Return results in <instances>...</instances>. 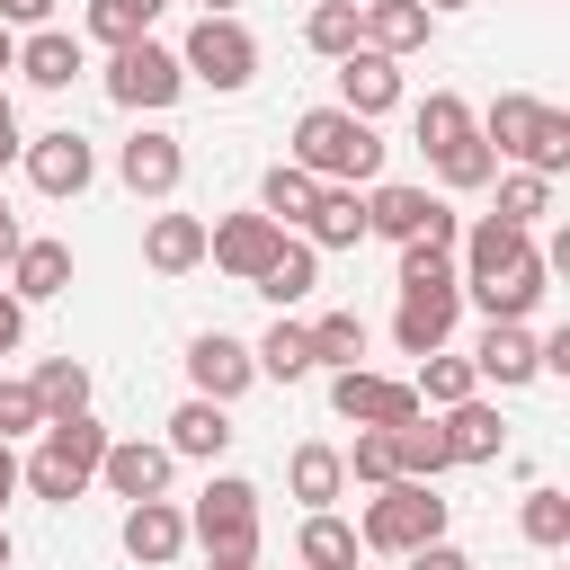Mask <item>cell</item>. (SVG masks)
<instances>
[{
	"instance_id": "cell-17",
	"label": "cell",
	"mask_w": 570,
	"mask_h": 570,
	"mask_svg": "<svg viewBox=\"0 0 570 570\" xmlns=\"http://www.w3.org/2000/svg\"><path fill=\"white\" fill-rule=\"evenodd\" d=\"M338 107H347L356 125L392 116V107H401V62H392V53H374V45H356V53L338 62Z\"/></svg>"
},
{
	"instance_id": "cell-41",
	"label": "cell",
	"mask_w": 570,
	"mask_h": 570,
	"mask_svg": "<svg viewBox=\"0 0 570 570\" xmlns=\"http://www.w3.org/2000/svg\"><path fill=\"white\" fill-rule=\"evenodd\" d=\"M543 214H552V178H534V169H508V178H499V223L534 232Z\"/></svg>"
},
{
	"instance_id": "cell-29",
	"label": "cell",
	"mask_w": 570,
	"mask_h": 570,
	"mask_svg": "<svg viewBox=\"0 0 570 570\" xmlns=\"http://www.w3.org/2000/svg\"><path fill=\"white\" fill-rule=\"evenodd\" d=\"M303 240H312V249H356V240H365V196H356V187H321L312 214H303Z\"/></svg>"
},
{
	"instance_id": "cell-14",
	"label": "cell",
	"mask_w": 570,
	"mask_h": 570,
	"mask_svg": "<svg viewBox=\"0 0 570 570\" xmlns=\"http://www.w3.org/2000/svg\"><path fill=\"white\" fill-rule=\"evenodd\" d=\"M276 240H285V232H276L267 214H223V223H205V258H214L232 285H258V267L276 258Z\"/></svg>"
},
{
	"instance_id": "cell-9",
	"label": "cell",
	"mask_w": 570,
	"mask_h": 570,
	"mask_svg": "<svg viewBox=\"0 0 570 570\" xmlns=\"http://www.w3.org/2000/svg\"><path fill=\"white\" fill-rule=\"evenodd\" d=\"M365 232H383V240H428V249H454V240H463L454 205L428 196V187H365Z\"/></svg>"
},
{
	"instance_id": "cell-5",
	"label": "cell",
	"mask_w": 570,
	"mask_h": 570,
	"mask_svg": "<svg viewBox=\"0 0 570 570\" xmlns=\"http://www.w3.org/2000/svg\"><path fill=\"white\" fill-rule=\"evenodd\" d=\"M356 543L365 552H419V543H445V499H436V481H383L374 499H365V517H356Z\"/></svg>"
},
{
	"instance_id": "cell-39",
	"label": "cell",
	"mask_w": 570,
	"mask_h": 570,
	"mask_svg": "<svg viewBox=\"0 0 570 570\" xmlns=\"http://www.w3.org/2000/svg\"><path fill=\"white\" fill-rule=\"evenodd\" d=\"M160 9H169V0H89V36H98L107 53H116V45H142Z\"/></svg>"
},
{
	"instance_id": "cell-8",
	"label": "cell",
	"mask_w": 570,
	"mask_h": 570,
	"mask_svg": "<svg viewBox=\"0 0 570 570\" xmlns=\"http://www.w3.org/2000/svg\"><path fill=\"white\" fill-rule=\"evenodd\" d=\"M178 89H187V71H178V53L169 45H116L107 53V98L116 107H134V116H160V107H178Z\"/></svg>"
},
{
	"instance_id": "cell-38",
	"label": "cell",
	"mask_w": 570,
	"mask_h": 570,
	"mask_svg": "<svg viewBox=\"0 0 570 570\" xmlns=\"http://www.w3.org/2000/svg\"><path fill=\"white\" fill-rule=\"evenodd\" d=\"M392 472L401 481H436V472H454V454H445V436L428 419H410V428H392Z\"/></svg>"
},
{
	"instance_id": "cell-15",
	"label": "cell",
	"mask_w": 570,
	"mask_h": 570,
	"mask_svg": "<svg viewBox=\"0 0 570 570\" xmlns=\"http://www.w3.org/2000/svg\"><path fill=\"white\" fill-rule=\"evenodd\" d=\"M454 249H463V267H454L463 285H499L508 267L543 258V249H534V232H517V223H499V214H481V223H472V232H463Z\"/></svg>"
},
{
	"instance_id": "cell-54",
	"label": "cell",
	"mask_w": 570,
	"mask_h": 570,
	"mask_svg": "<svg viewBox=\"0 0 570 570\" xmlns=\"http://www.w3.org/2000/svg\"><path fill=\"white\" fill-rule=\"evenodd\" d=\"M205 570H258V561H205Z\"/></svg>"
},
{
	"instance_id": "cell-37",
	"label": "cell",
	"mask_w": 570,
	"mask_h": 570,
	"mask_svg": "<svg viewBox=\"0 0 570 570\" xmlns=\"http://www.w3.org/2000/svg\"><path fill=\"white\" fill-rule=\"evenodd\" d=\"M249 356H258V374H276V383H303V374H312V330L276 312V330H267Z\"/></svg>"
},
{
	"instance_id": "cell-1",
	"label": "cell",
	"mask_w": 570,
	"mask_h": 570,
	"mask_svg": "<svg viewBox=\"0 0 570 570\" xmlns=\"http://www.w3.org/2000/svg\"><path fill=\"white\" fill-rule=\"evenodd\" d=\"M285 160H294L303 178H321V187H374V178H383V142H374V125H356L347 107H303Z\"/></svg>"
},
{
	"instance_id": "cell-55",
	"label": "cell",
	"mask_w": 570,
	"mask_h": 570,
	"mask_svg": "<svg viewBox=\"0 0 570 570\" xmlns=\"http://www.w3.org/2000/svg\"><path fill=\"white\" fill-rule=\"evenodd\" d=\"M0 570H9V525H0Z\"/></svg>"
},
{
	"instance_id": "cell-21",
	"label": "cell",
	"mask_w": 570,
	"mask_h": 570,
	"mask_svg": "<svg viewBox=\"0 0 570 570\" xmlns=\"http://www.w3.org/2000/svg\"><path fill=\"white\" fill-rule=\"evenodd\" d=\"M89 71V53H80V36H62V27H36L27 45H18V80L27 89H71Z\"/></svg>"
},
{
	"instance_id": "cell-42",
	"label": "cell",
	"mask_w": 570,
	"mask_h": 570,
	"mask_svg": "<svg viewBox=\"0 0 570 570\" xmlns=\"http://www.w3.org/2000/svg\"><path fill=\"white\" fill-rule=\"evenodd\" d=\"M338 463H347V481H365V490L401 481V472H392V428H356V445H338Z\"/></svg>"
},
{
	"instance_id": "cell-33",
	"label": "cell",
	"mask_w": 570,
	"mask_h": 570,
	"mask_svg": "<svg viewBox=\"0 0 570 570\" xmlns=\"http://www.w3.org/2000/svg\"><path fill=\"white\" fill-rule=\"evenodd\" d=\"M27 392L45 401V419H71V410H89V365H80V356H45V365L27 374Z\"/></svg>"
},
{
	"instance_id": "cell-56",
	"label": "cell",
	"mask_w": 570,
	"mask_h": 570,
	"mask_svg": "<svg viewBox=\"0 0 570 570\" xmlns=\"http://www.w3.org/2000/svg\"><path fill=\"white\" fill-rule=\"evenodd\" d=\"M356 9H365V0H356Z\"/></svg>"
},
{
	"instance_id": "cell-34",
	"label": "cell",
	"mask_w": 570,
	"mask_h": 570,
	"mask_svg": "<svg viewBox=\"0 0 570 570\" xmlns=\"http://www.w3.org/2000/svg\"><path fill=\"white\" fill-rule=\"evenodd\" d=\"M410 392H419V410H454V401L481 392V374H472V356H445L436 347V356H419V383Z\"/></svg>"
},
{
	"instance_id": "cell-53",
	"label": "cell",
	"mask_w": 570,
	"mask_h": 570,
	"mask_svg": "<svg viewBox=\"0 0 570 570\" xmlns=\"http://www.w3.org/2000/svg\"><path fill=\"white\" fill-rule=\"evenodd\" d=\"M232 9H240V0H205V18H232Z\"/></svg>"
},
{
	"instance_id": "cell-30",
	"label": "cell",
	"mask_w": 570,
	"mask_h": 570,
	"mask_svg": "<svg viewBox=\"0 0 570 570\" xmlns=\"http://www.w3.org/2000/svg\"><path fill=\"white\" fill-rule=\"evenodd\" d=\"M312 285H321V249H312V240H276V258L258 267V294H267L276 312H294Z\"/></svg>"
},
{
	"instance_id": "cell-26",
	"label": "cell",
	"mask_w": 570,
	"mask_h": 570,
	"mask_svg": "<svg viewBox=\"0 0 570 570\" xmlns=\"http://www.w3.org/2000/svg\"><path fill=\"white\" fill-rule=\"evenodd\" d=\"M285 490L303 499V517H312V508H338V490H347L338 445H321V436H312V445H294V454H285Z\"/></svg>"
},
{
	"instance_id": "cell-6",
	"label": "cell",
	"mask_w": 570,
	"mask_h": 570,
	"mask_svg": "<svg viewBox=\"0 0 570 570\" xmlns=\"http://www.w3.org/2000/svg\"><path fill=\"white\" fill-rule=\"evenodd\" d=\"M187 543H205V561H258V490L240 472H214L187 508Z\"/></svg>"
},
{
	"instance_id": "cell-24",
	"label": "cell",
	"mask_w": 570,
	"mask_h": 570,
	"mask_svg": "<svg viewBox=\"0 0 570 570\" xmlns=\"http://www.w3.org/2000/svg\"><path fill=\"white\" fill-rule=\"evenodd\" d=\"M436 436H445V454L454 463H490V454H508V428H499V410L472 392V401H454L445 419H436Z\"/></svg>"
},
{
	"instance_id": "cell-52",
	"label": "cell",
	"mask_w": 570,
	"mask_h": 570,
	"mask_svg": "<svg viewBox=\"0 0 570 570\" xmlns=\"http://www.w3.org/2000/svg\"><path fill=\"white\" fill-rule=\"evenodd\" d=\"M419 9H428V18H445V9H472V0H419Z\"/></svg>"
},
{
	"instance_id": "cell-51",
	"label": "cell",
	"mask_w": 570,
	"mask_h": 570,
	"mask_svg": "<svg viewBox=\"0 0 570 570\" xmlns=\"http://www.w3.org/2000/svg\"><path fill=\"white\" fill-rule=\"evenodd\" d=\"M0 71H18V36L9 27H0Z\"/></svg>"
},
{
	"instance_id": "cell-50",
	"label": "cell",
	"mask_w": 570,
	"mask_h": 570,
	"mask_svg": "<svg viewBox=\"0 0 570 570\" xmlns=\"http://www.w3.org/2000/svg\"><path fill=\"white\" fill-rule=\"evenodd\" d=\"M18 499V445H0V508Z\"/></svg>"
},
{
	"instance_id": "cell-2",
	"label": "cell",
	"mask_w": 570,
	"mask_h": 570,
	"mask_svg": "<svg viewBox=\"0 0 570 570\" xmlns=\"http://www.w3.org/2000/svg\"><path fill=\"white\" fill-rule=\"evenodd\" d=\"M472 125H481L490 160H517V169H534V178H561V169H570V116L543 107V98H525V89H499L490 116H472Z\"/></svg>"
},
{
	"instance_id": "cell-31",
	"label": "cell",
	"mask_w": 570,
	"mask_h": 570,
	"mask_svg": "<svg viewBox=\"0 0 570 570\" xmlns=\"http://www.w3.org/2000/svg\"><path fill=\"white\" fill-rule=\"evenodd\" d=\"M463 294H472V303H481L490 321H525V312H534V303L552 294V267H543V258H525V267H508L499 285H463Z\"/></svg>"
},
{
	"instance_id": "cell-40",
	"label": "cell",
	"mask_w": 570,
	"mask_h": 570,
	"mask_svg": "<svg viewBox=\"0 0 570 570\" xmlns=\"http://www.w3.org/2000/svg\"><path fill=\"white\" fill-rule=\"evenodd\" d=\"M517 534H525L534 552H561V543H570V499H561V490H525Z\"/></svg>"
},
{
	"instance_id": "cell-49",
	"label": "cell",
	"mask_w": 570,
	"mask_h": 570,
	"mask_svg": "<svg viewBox=\"0 0 570 570\" xmlns=\"http://www.w3.org/2000/svg\"><path fill=\"white\" fill-rule=\"evenodd\" d=\"M18 240H27V232H18V214H9V196H0V267L18 258Z\"/></svg>"
},
{
	"instance_id": "cell-3",
	"label": "cell",
	"mask_w": 570,
	"mask_h": 570,
	"mask_svg": "<svg viewBox=\"0 0 570 570\" xmlns=\"http://www.w3.org/2000/svg\"><path fill=\"white\" fill-rule=\"evenodd\" d=\"M116 436L89 419V410H71V419H45V436H36V454L18 463V490H36V499H53V508H71L89 481H98V454H107Z\"/></svg>"
},
{
	"instance_id": "cell-32",
	"label": "cell",
	"mask_w": 570,
	"mask_h": 570,
	"mask_svg": "<svg viewBox=\"0 0 570 570\" xmlns=\"http://www.w3.org/2000/svg\"><path fill=\"white\" fill-rule=\"evenodd\" d=\"M303 45H312L321 62H347V53L365 45V27H356V0H312V18H303Z\"/></svg>"
},
{
	"instance_id": "cell-45",
	"label": "cell",
	"mask_w": 570,
	"mask_h": 570,
	"mask_svg": "<svg viewBox=\"0 0 570 570\" xmlns=\"http://www.w3.org/2000/svg\"><path fill=\"white\" fill-rule=\"evenodd\" d=\"M401 561H410V570H472L454 543H419V552H401Z\"/></svg>"
},
{
	"instance_id": "cell-44",
	"label": "cell",
	"mask_w": 570,
	"mask_h": 570,
	"mask_svg": "<svg viewBox=\"0 0 570 570\" xmlns=\"http://www.w3.org/2000/svg\"><path fill=\"white\" fill-rule=\"evenodd\" d=\"M401 285H454V249H428V240H401Z\"/></svg>"
},
{
	"instance_id": "cell-12",
	"label": "cell",
	"mask_w": 570,
	"mask_h": 570,
	"mask_svg": "<svg viewBox=\"0 0 570 570\" xmlns=\"http://www.w3.org/2000/svg\"><path fill=\"white\" fill-rule=\"evenodd\" d=\"M187 383H196V401H223V410H232V401L258 383V356H249L232 330H196V338H187Z\"/></svg>"
},
{
	"instance_id": "cell-11",
	"label": "cell",
	"mask_w": 570,
	"mask_h": 570,
	"mask_svg": "<svg viewBox=\"0 0 570 570\" xmlns=\"http://www.w3.org/2000/svg\"><path fill=\"white\" fill-rule=\"evenodd\" d=\"M454 321H463V276H454V285H401L392 338H401V356H436V347L454 338Z\"/></svg>"
},
{
	"instance_id": "cell-43",
	"label": "cell",
	"mask_w": 570,
	"mask_h": 570,
	"mask_svg": "<svg viewBox=\"0 0 570 570\" xmlns=\"http://www.w3.org/2000/svg\"><path fill=\"white\" fill-rule=\"evenodd\" d=\"M18 436H45V401L27 383H0V445H18Z\"/></svg>"
},
{
	"instance_id": "cell-47",
	"label": "cell",
	"mask_w": 570,
	"mask_h": 570,
	"mask_svg": "<svg viewBox=\"0 0 570 570\" xmlns=\"http://www.w3.org/2000/svg\"><path fill=\"white\" fill-rule=\"evenodd\" d=\"M53 0H0V27H45Z\"/></svg>"
},
{
	"instance_id": "cell-23",
	"label": "cell",
	"mask_w": 570,
	"mask_h": 570,
	"mask_svg": "<svg viewBox=\"0 0 570 570\" xmlns=\"http://www.w3.org/2000/svg\"><path fill=\"white\" fill-rule=\"evenodd\" d=\"M9 294H18V303H53V294H71V240H18V258H9Z\"/></svg>"
},
{
	"instance_id": "cell-35",
	"label": "cell",
	"mask_w": 570,
	"mask_h": 570,
	"mask_svg": "<svg viewBox=\"0 0 570 570\" xmlns=\"http://www.w3.org/2000/svg\"><path fill=\"white\" fill-rule=\"evenodd\" d=\"M312 196H321V178H303L294 160H276V169L258 178V214H267L276 232H285V223H303V214H312Z\"/></svg>"
},
{
	"instance_id": "cell-48",
	"label": "cell",
	"mask_w": 570,
	"mask_h": 570,
	"mask_svg": "<svg viewBox=\"0 0 570 570\" xmlns=\"http://www.w3.org/2000/svg\"><path fill=\"white\" fill-rule=\"evenodd\" d=\"M27 151V134H18V107H9V89H0V169Z\"/></svg>"
},
{
	"instance_id": "cell-22",
	"label": "cell",
	"mask_w": 570,
	"mask_h": 570,
	"mask_svg": "<svg viewBox=\"0 0 570 570\" xmlns=\"http://www.w3.org/2000/svg\"><path fill=\"white\" fill-rule=\"evenodd\" d=\"M142 267H151V276H187V267H205V214H151V232H142Z\"/></svg>"
},
{
	"instance_id": "cell-4",
	"label": "cell",
	"mask_w": 570,
	"mask_h": 570,
	"mask_svg": "<svg viewBox=\"0 0 570 570\" xmlns=\"http://www.w3.org/2000/svg\"><path fill=\"white\" fill-rule=\"evenodd\" d=\"M410 125H419V151L436 160V178H445L454 196H472V187H490V178H499V160H490V142H481L472 107H463L454 89H428Z\"/></svg>"
},
{
	"instance_id": "cell-10",
	"label": "cell",
	"mask_w": 570,
	"mask_h": 570,
	"mask_svg": "<svg viewBox=\"0 0 570 570\" xmlns=\"http://www.w3.org/2000/svg\"><path fill=\"white\" fill-rule=\"evenodd\" d=\"M330 410H338L347 428H410V419H428V410H419V392H410V383H392V374H374V365L330 374Z\"/></svg>"
},
{
	"instance_id": "cell-28",
	"label": "cell",
	"mask_w": 570,
	"mask_h": 570,
	"mask_svg": "<svg viewBox=\"0 0 570 570\" xmlns=\"http://www.w3.org/2000/svg\"><path fill=\"white\" fill-rule=\"evenodd\" d=\"M356 525L338 517V508H312L303 517V534H294V570H356Z\"/></svg>"
},
{
	"instance_id": "cell-7",
	"label": "cell",
	"mask_w": 570,
	"mask_h": 570,
	"mask_svg": "<svg viewBox=\"0 0 570 570\" xmlns=\"http://www.w3.org/2000/svg\"><path fill=\"white\" fill-rule=\"evenodd\" d=\"M178 71H187V80H205L214 98H232V89H249V80H258V36H249L240 18H196V27H187V45H178Z\"/></svg>"
},
{
	"instance_id": "cell-27",
	"label": "cell",
	"mask_w": 570,
	"mask_h": 570,
	"mask_svg": "<svg viewBox=\"0 0 570 570\" xmlns=\"http://www.w3.org/2000/svg\"><path fill=\"white\" fill-rule=\"evenodd\" d=\"M356 27H365V45H374V53H392V62H401V53H419V45H428V27H436V18H428L419 0H365V9H356Z\"/></svg>"
},
{
	"instance_id": "cell-20",
	"label": "cell",
	"mask_w": 570,
	"mask_h": 570,
	"mask_svg": "<svg viewBox=\"0 0 570 570\" xmlns=\"http://www.w3.org/2000/svg\"><path fill=\"white\" fill-rule=\"evenodd\" d=\"M125 552H134L142 570L178 561V552H187V508H178V499H134V508H125Z\"/></svg>"
},
{
	"instance_id": "cell-46",
	"label": "cell",
	"mask_w": 570,
	"mask_h": 570,
	"mask_svg": "<svg viewBox=\"0 0 570 570\" xmlns=\"http://www.w3.org/2000/svg\"><path fill=\"white\" fill-rule=\"evenodd\" d=\"M18 338H27V303L0 294V356H18Z\"/></svg>"
},
{
	"instance_id": "cell-25",
	"label": "cell",
	"mask_w": 570,
	"mask_h": 570,
	"mask_svg": "<svg viewBox=\"0 0 570 570\" xmlns=\"http://www.w3.org/2000/svg\"><path fill=\"white\" fill-rule=\"evenodd\" d=\"M160 445H169V454H187V463H214V454L232 445V410H223V401H178Z\"/></svg>"
},
{
	"instance_id": "cell-18",
	"label": "cell",
	"mask_w": 570,
	"mask_h": 570,
	"mask_svg": "<svg viewBox=\"0 0 570 570\" xmlns=\"http://www.w3.org/2000/svg\"><path fill=\"white\" fill-rule=\"evenodd\" d=\"M116 178L134 187V196H178V178H187V151H178V134H160V125H142L125 151H116Z\"/></svg>"
},
{
	"instance_id": "cell-16",
	"label": "cell",
	"mask_w": 570,
	"mask_h": 570,
	"mask_svg": "<svg viewBox=\"0 0 570 570\" xmlns=\"http://www.w3.org/2000/svg\"><path fill=\"white\" fill-rule=\"evenodd\" d=\"M169 472H178V454L151 445V436H125V445L98 454V481H107L125 508H134V499H169Z\"/></svg>"
},
{
	"instance_id": "cell-19",
	"label": "cell",
	"mask_w": 570,
	"mask_h": 570,
	"mask_svg": "<svg viewBox=\"0 0 570 570\" xmlns=\"http://www.w3.org/2000/svg\"><path fill=\"white\" fill-rule=\"evenodd\" d=\"M534 347H543V338H534L525 321H490V330H481V347H472V374H481V383H499V392H517V383H534V374H543V356H534Z\"/></svg>"
},
{
	"instance_id": "cell-36",
	"label": "cell",
	"mask_w": 570,
	"mask_h": 570,
	"mask_svg": "<svg viewBox=\"0 0 570 570\" xmlns=\"http://www.w3.org/2000/svg\"><path fill=\"white\" fill-rule=\"evenodd\" d=\"M303 330H312V365H330V374L365 365V321H356V312H321V321H303Z\"/></svg>"
},
{
	"instance_id": "cell-13",
	"label": "cell",
	"mask_w": 570,
	"mask_h": 570,
	"mask_svg": "<svg viewBox=\"0 0 570 570\" xmlns=\"http://www.w3.org/2000/svg\"><path fill=\"white\" fill-rule=\"evenodd\" d=\"M27 178H36V196H80L89 178H98V151H89V134H71V125H53V134H36L27 151Z\"/></svg>"
}]
</instances>
